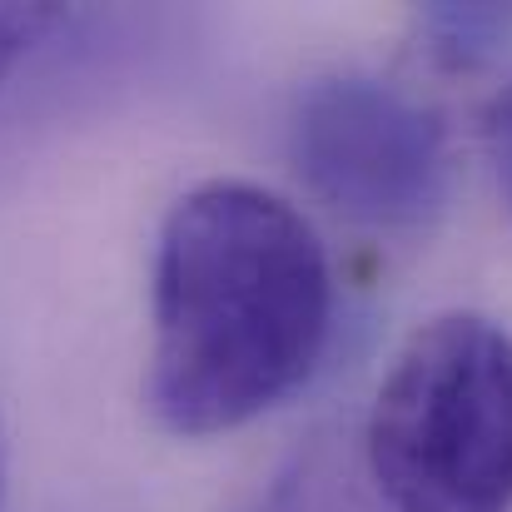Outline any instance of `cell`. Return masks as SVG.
Wrapping results in <instances>:
<instances>
[{"label": "cell", "instance_id": "1", "mask_svg": "<svg viewBox=\"0 0 512 512\" xmlns=\"http://www.w3.org/2000/svg\"><path fill=\"white\" fill-rule=\"evenodd\" d=\"M334 329V264L264 184L204 179L155 239L145 403L179 438H214L284 403Z\"/></svg>", "mask_w": 512, "mask_h": 512}, {"label": "cell", "instance_id": "2", "mask_svg": "<svg viewBox=\"0 0 512 512\" xmlns=\"http://www.w3.org/2000/svg\"><path fill=\"white\" fill-rule=\"evenodd\" d=\"M368 473L393 512H512V334L438 314L393 353L368 413Z\"/></svg>", "mask_w": 512, "mask_h": 512}, {"label": "cell", "instance_id": "3", "mask_svg": "<svg viewBox=\"0 0 512 512\" xmlns=\"http://www.w3.org/2000/svg\"><path fill=\"white\" fill-rule=\"evenodd\" d=\"M299 179L353 224L423 229L448 204V125L413 90L378 75L314 80L289 120Z\"/></svg>", "mask_w": 512, "mask_h": 512}, {"label": "cell", "instance_id": "4", "mask_svg": "<svg viewBox=\"0 0 512 512\" xmlns=\"http://www.w3.org/2000/svg\"><path fill=\"white\" fill-rule=\"evenodd\" d=\"M418 35L438 65L463 70L488 60L512 35V5H433L418 15Z\"/></svg>", "mask_w": 512, "mask_h": 512}, {"label": "cell", "instance_id": "5", "mask_svg": "<svg viewBox=\"0 0 512 512\" xmlns=\"http://www.w3.org/2000/svg\"><path fill=\"white\" fill-rule=\"evenodd\" d=\"M65 20L60 5H20V0H0V95L10 90L15 70L30 60V50Z\"/></svg>", "mask_w": 512, "mask_h": 512}, {"label": "cell", "instance_id": "6", "mask_svg": "<svg viewBox=\"0 0 512 512\" xmlns=\"http://www.w3.org/2000/svg\"><path fill=\"white\" fill-rule=\"evenodd\" d=\"M488 155H493L503 199H508V209H512V80L503 85V95L488 110Z\"/></svg>", "mask_w": 512, "mask_h": 512}, {"label": "cell", "instance_id": "7", "mask_svg": "<svg viewBox=\"0 0 512 512\" xmlns=\"http://www.w3.org/2000/svg\"><path fill=\"white\" fill-rule=\"evenodd\" d=\"M0 488H5V478H0Z\"/></svg>", "mask_w": 512, "mask_h": 512}]
</instances>
